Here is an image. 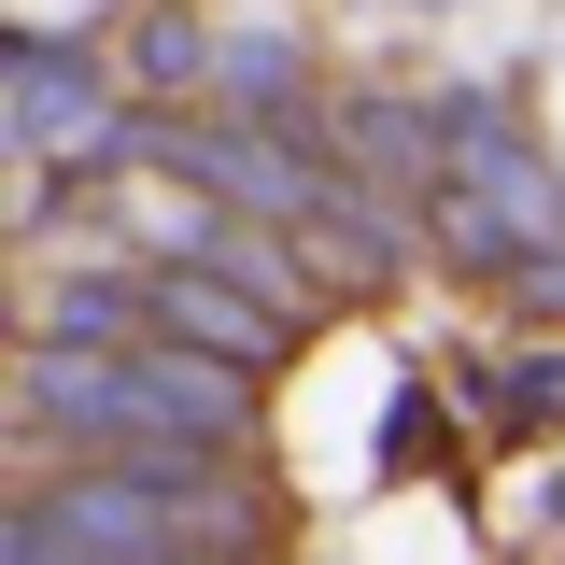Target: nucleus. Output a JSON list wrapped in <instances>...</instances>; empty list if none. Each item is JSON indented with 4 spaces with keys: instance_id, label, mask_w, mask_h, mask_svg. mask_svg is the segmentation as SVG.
Returning a JSON list of instances; mask_svg holds the SVG:
<instances>
[{
    "instance_id": "obj_1",
    "label": "nucleus",
    "mask_w": 565,
    "mask_h": 565,
    "mask_svg": "<svg viewBox=\"0 0 565 565\" xmlns=\"http://www.w3.org/2000/svg\"><path fill=\"white\" fill-rule=\"evenodd\" d=\"M311 141V128H297ZM282 128H241V114H156V156L184 170V184H212V199H241V212H282V226H326V170L297 156Z\"/></svg>"
},
{
    "instance_id": "obj_2",
    "label": "nucleus",
    "mask_w": 565,
    "mask_h": 565,
    "mask_svg": "<svg viewBox=\"0 0 565 565\" xmlns=\"http://www.w3.org/2000/svg\"><path fill=\"white\" fill-rule=\"evenodd\" d=\"M156 326L199 340V353H226V367H269L297 311H282V297H226V269L199 255V269H156Z\"/></svg>"
},
{
    "instance_id": "obj_3",
    "label": "nucleus",
    "mask_w": 565,
    "mask_h": 565,
    "mask_svg": "<svg viewBox=\"0 0 565 565\" xmlns=\"http://www.w3.org/2000/svg\"><path fill=\"white\" fill-rule=\"evenodd\" d=\"M311 141L353 170H452V114H411V99H340Z\"/></svg>"
},
{
    "instance_id": "obj_4",
    "label": "nucleus",
    "mask_w": 565,
    "mask_h": 565,
    "mask_svg": "<svg viewBox=\"0 0 565 565\" xmlns=\"http://www.w3.org/2000/svg\"><path fill=\"white\" fill-rule=\"evenodd\" d=\"M141 71H156V85H199V71H226V43H212L184 0H156V29H141Z\"/></svg>"
}]
</instances>
